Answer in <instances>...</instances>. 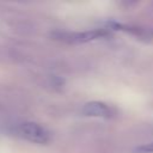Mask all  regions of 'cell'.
Masks as SVG:
<instances>
[{
	"mask_svg": "<svg viewBox=\"0 0 153 153\" xmlns=\"http://www.w3.org/2000/svg\"><path fill=\"white\" fill-rule=\"evenodd\" d=\"M12 133L29 142L44 145L48 143L51 139V133L44 126L36 122H22L13 127Z\"/></svg>",
	"mask_w": 153,
	"mask_h": 153,
	"instance_id": "obj_1",
	"label": "cell"
},
{
	"mask_svg": "<svg viewBox=\"0 0 153 153\" xmlns=\"http://www.w3.org/2000/svg\"><path fill=\"white\" fill-rule=\"evenodd\" d=\"M81 114L88 117H99V118L111 120L118 115V110L108 103L92 100V102L84 104L81 109Z\"/></svg>",
	"mask_w": 153,
	"mask_h": 153,
	"instance_id": "obj_3",
	"label": "cell"
},
{
	"mask_svg": "<svg viewBox=\"0 0 153 153\" xmlns=\"http://www.w3.org/2000/svg\"><path fill=\"white\" fill-rule=\"evenodd\" d=\"M110 35L109 27L102 29H93L87 31H54L51 32V37L56 41L68 43V44H78V43H86L98 38L108 37Z\"/></svg>",
	"mask_w": 153,
	"mask_h": 153,
	"instance_id": "obj_2",
	"label": "cell"
},
{
	"mask_svg": "<svg viewBox=\"0 0 153 153\" xmlns=\"http://www.w3.org/2000/svg\"><path fill=\"white\" fill-rule=\"evenodd\" d=\"M135 152H137V153H153V141L139 146L135 149Z\"/></svg>",
	"mask_w": 153,
	"mask_h": 153,
	"instance_id": "obj_4",
	"label": "cell"
}]
</instances>
